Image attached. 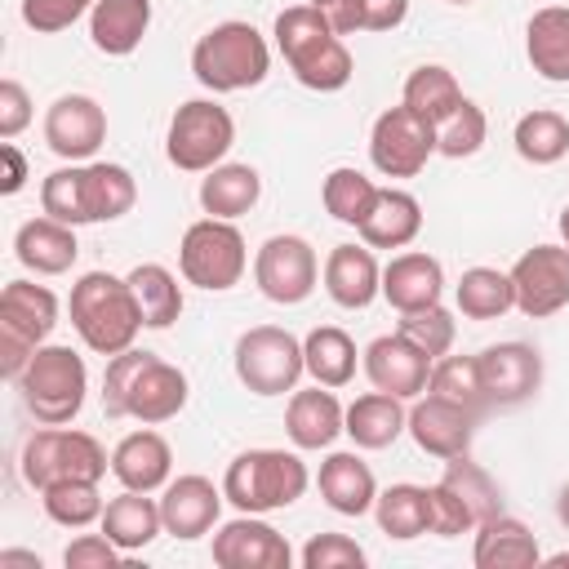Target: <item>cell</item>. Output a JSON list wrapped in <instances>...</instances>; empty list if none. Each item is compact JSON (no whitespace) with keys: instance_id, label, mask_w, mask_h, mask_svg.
I'll use <instances>...</instances> for the list:
<instances>
[{"instance_id":"f35d334b","label":"cell","mask_w":569,"mask_h":569,"mask_svg":"<svg viewBox=\"0 0 569 569\" xmlns=\"http://www.w3.org/2000/svg\"><path fill=\"white\" fill-rule=\"evenodd\" d=\"M129 284L138 293V307H142V320L147 329H169L178 316H182V284L169 267L160 262H138L129 271Z\"/></svg>"},{"instance_id":"d6a6232c","label":"cell","mask_w":569,"mask_h":569,"mask_svg":"<svg viewBox=\"0 0 569 569\" xmlns=\"http://www.w3.org/2000/svg\"><path fill=\"white\" fill-rule=\"evenodd\" d=\"M102 533L129 556V551H142V547H151L160 533H164V516H160V502L156 498H147V493H138V489H124V493H116V498H107V507H102Z\"/></svg>"},{"instance_id":"4dcf8cb0","label":"cell","mask_w":569,"mask_h":569,"mask_svg":"<svg viewBox=\"0 0 569 569\" xmlns=\"http://www.w3.org/2000/svg\"><path fill=\"white\" fill-rule=\"evenodd\" d=\"M151 27V0H98L89 9V40L107 58H129Z\"/></svg>"},{"instance_id":"6f0895ef","label":"cell","mask_w":569,"mask_h":569,"mask_svg":"<svg viewBox=\"0 0 569 569\" xmlns=\"http://www.w3.org/2000/svg\"><path fill=\"white\" fill-rule=\"evenodd\" d=\"M0 569H40V556H36V551H18V547H9V551H0Z\"/></svg>"},{"instance_id":"6da1fadb","label":"cell","mask_w":569,"mask_h":569,"mask_svg":"<svg viewBox=\"0 0 569 569\" xmlns=\"http://www.w3.org/2000/svg\"><path fill=\"white\" fill-rule=\"evenodd\" d=\"M133 204H138V182L124 164H111V160L62 164L40 182V209L67 227L116 222Z\"/></svg>"},{"instance_id":"11a10c76","label":"cell","mask_w":569,"mask_h":569,"mask_svg":"<svg viewBox=\"0 0 569 569\" xmlns=\"http://www.w3.org/2000/svg\"><path fill=\"white\" fill-rule=\"evenodd\" d=\"M365 4V31H396L409 18V0H360Z\"/></svg>"},{"instance_id":"60d3db41","label":"cell","mask_w":569,"mask_h":569,"mask_svg":"<svg viewBox=\"0 0 569 569\" xmlns=\"http://www.w3.org/2000/svg\"><path fill=\"white\" fill-rule=\"evenodd\" d=\"M440 485H445V489H453V493L462 498V507L471 511V520H476V525H485L489 516H498V511H502V489H498V480H493L480 462H471L467 453L445 458V476H440Z\"/></svg>"},{"instance_id":"ba28073f","label":"cell","mask_w":569,"mask_h":569,"mask_svg":"<svg viewBox=\"0 0 569 569\" xmlns=\"http://www.w3.org/2000/svg\"><path fill=\"white\" fill-rule=\"evenodd\" d=\"M244 267H249V249H244V236L231 218H200L182 231L178 271L187 284L209 289V293H227L240 284Z\"/></svg>"},{"instance_id":"8fae6325","label":"cell","mask_w":569,"mask_h":569,"mask_svg":"<svg viewBox=\"0 0 569 569\" xmlns=\"http://www.w3.org/2000/svg\"><path fill=\"white\" fill-rule=\"evenodd\" d=\"M231 365H236V378L253 396H284L307 373L302 342L289 329H280V325H253V329H244L236 338Z\"/></svg>"},{"instance_id":"680465c9","label":"cell","mask_w":569,"mask_h":569,"mask_svg":"<svg viewBox=\"0 0 569 569\" xmlns=\"http://www.w3.org/2000/svg\"><path fill=\"white\" fill-rule=\"evenodd\" d=\"M556 516H560V525L569 529V485L560 489V498H556Z\"/></svg>"},{"instance_id":"30bf717a","label":"cell","mask_w":569,"mask_h":569,"mask_svg":"<svg viewBox=\"0 0 569 569\" xmlns=\"http://www.w3.org/2000/svg\"><path fill=\"white\" fill-rule=\"evenodd\" d=\"M236 142V120L222 102L213 98H191L173 111L169 133H164V156L182 173H209L213 164L227 160Z\"/></svg>"},{"instance_id":"8d00e7d4","label":"cell","mask_w":569,"mask_h":569,"mask_svg":"<svg viewBox=\"0 0 569 569\" xmlns=\"http://www.w3.org/2000/svg\"><path fill=\"white\" fill-rule=\"evenodd\" d=\"M453 302L467 320H498L516 307V289H511V271L498 267H467L462 280L453 284Z\"/></svg>"},{"instance_id":"8992f818","label":"cell","mask_w":569,"mask_h":569,"mask_svg":"<svg viewBox=\"0 0 569 569\" xmlns=\"http://www.w3.org/2000/svg\"><path fill=\"white\" fill-rule=\"evenodd\" d=\"M13 387L22 391V405L40 427H67L84 409L89 369H84L80 351L62 347V342H44V347H36V356L27 360V369Z\"/></svg>"},{"instance_id":"83f0119b","label":"cell","mask_w":569,"mask_h":569,"mask_svg":"<svg viewBox=\"0 0 569 569\" xmlns=\"http://www.w3.org/2000/svg\"><path fill=\"white\" fill-rule=\"evenodd\" d=\"M440 293H445V267H440V258H431V253H422V249L396 253V258L382 267V298H387L396 311L431 307V302H440Z\"/></svg>"},{"instance_id":"4316f807","label":"cell","mask_w":569,"mask_h":569,"mask_svg":"<svg viewBox=\"0 0 569 569\" xmlns=\"http://www.w3.org/2000/svg\"><path fill=\"white\" fill-rule=\"evenodd\" d=\"M13 253H18V262H22L27 271H36V276H62V271H71V262H76V253H80V240H76V227H67V222L40 213V218H27V222L18 227Z\"/></svg>"},{"instance_id":"2e32d148","label":"cell","mask_w":569,"mask_h":569,"mask_svg":"<svg viewBox=\"0 0 569 569\" xmlns=\"http://www.w3.org/2000/svg\"><path fill=\"white\" fill-rule=\"evenodd\" d=\"M44 142L67 164H84L107 142V111L89 93H62L44 111Z\"/></svg>"},{"instance_id":"f546056e","label":"cell","mask_w":569,"mask_h":569,"mask_svg":"<svg viewBox=\"0 0 569 569\" xmlns=\"http://www.w3.org/2000/svg\"><path fill=\"white\" fill-rule=\"evenodd\" d=\"M347 436L356 440V449H387L409 431V409L400 396L391 391H365L347 405Z\"/></svg>"},{"instance_id":"ffe728a7","label":"cell","mask_w":569,"mask_h":569,"mask_svg":"<svg viewBox=\"0 0 569 569\" xmlns=\"http://www.w3.org/2000/svg\"><path fill=\"white\" fill-rule=\"evenodd\" d=\"M476 413L436 396V391H422L413 405H409V436L422 453L431 458H458L471 449V436H476Z\"/></svg>"},{"instance_id":"52a82bcc","label":"cell","mask_w":569,"mask_h":569,"mask_svg":"<svg viewBox=\"0 0 569 569\" xmlns=\"http://www.w3.org/2000/svg\"><path fill=\"white\" fill-rule=\"evenodd\" d=\"M58 325V293L31 280H9L0 289V373L9 382L22 378L36 347L49 342Z\"/></svg>"},{"instance_id":"484cf974","label":"cell","mask_w":569,"mask_h":569,"mask_svg":"<svg viewBox=\"0 0 569 569\" xmlns=\"http://www.w3.org/2000/svg\"><path fill=\"white\" fill-rule=\"evenodd\" d=\"M316 485H320L325 507L338 511V516H365V511H373V502H378V480H373L369 462H365L360 453H351V449L329 453V458L320 462Z\"/></svg>"},{"instance_id":"7402d4cb","label":"cell","mask_w":569,"mask_h":569,"mask_svg":"<svg viewBox=\"0 0 569 569\" xmlns=\"http://www.w3.org/2000/svg\"><path fill=\"white\" fill-rule=\"evenodd\" d=\"M347 409L333 396V387H293L289 405H284V436L293 440V449H329L347 427Z\"/></svg>"},{"instance_id":"b9f144b4","label":"cell","mask_w":569,"mask_h":569,"mask_svg":"<svg viewBox=\"0 0 569 569\" xmlns=\"http://www.w3.org/2000/svg\"><path fill=\"white\" fill-rule=\"evenodd\" d=\"M320 200H325V213H329V218H338V222H347V227H360V222L369 218L373 200H378V182L365 178V173L351 169V164H338V169H329V178H325V187H320Z\"/></svg>"},{"instance_id":"d590c367","label":"cell","mask_w":569,"mask_h":569,"mask_svg":"<svg viewBox=\"0 0 569 569\" xmlns=\"http://www.w3.org/2000/svg\"><path fill=\"white\" fill-rule=\"evenodd\" d=\"M302 356H307V373H311L320 387H333V391L356 378V360H360L351 333L338 329V325L311 329V333L302 338Z\"/></svg>"},{"instance_id":"c3c4849f","label":"cell","mask_w":569,"mask_h":569,"mask_svg":"<svg viewBox=\"0 0 569 569\" xmlns=\"http://www.w3.org/2000/svg\"><path fill=\"white\" fill-rule=\"evenodd\" d=\"M98 0H22V22L40 36H58L67 27H76Z\"/></svg>"},{"instance_id":"4fadbf2b","label":"cell","mask_w":569,"mask_h":569,"mask_svg":"<svg viewBox=\"0 0 569 569\" xmlns=\"http://www.w3.org/2000/svg\"><path fill=\"white\" fill-rule=\"evenodd\" d=\"M320 280V258L302 236H267L253 253V284L276 307H298Z\"/></svg>"},{"instance_id":"e575fe53","label":"cell","mask_w":569,"mask_h":569,"mask_svg":"<svg viewBox=\"0 0 569 569\" xmlns=\"http://www.w3.org/2000/svg\"><path fill=\"white\" fill-rule=\"evenodd\" d=\"M400 102L413 107L422 120L440 124V120H449V116L462 107V84H458V76H453L449 67H440V62H422V67H413V71L405 76Z\"/></svg>"},{"instance_id":"44dd1931","label":"cell","mask_w":569,"mask_h":569,"mask_svg":"<svg viewBox=\"0 0 569 569\" xmlns=\"http://www.w3.org/2000/svg\"><path fill=\"white\" fill-rule=\"evenodd\" d=\"M222 502H227V493H222V485H213L209 476H196V471H191V476L169 480L164 493H160L164 533H173V538H182V542L204 538V533L218 525Z\"/></svg>"},{"instance_id":"f907efd6","label":"cell","mask_w":569,"mask_h":569,"mask_svg":"<svg viewBox=\"0 0 569 569\" xmlns=\"http://www.w3.org/2000/svg\"><path fill=\"white\" fill-rule=\"evenodd\" d=\"M120 556H124V551H120L107 533H80V538L67 542L62 565H67V569H116Z\"/></svg>"},{"instance_id":"5bb4252c","label":"cell","mask_w":569,"mask_h":569,"mask_svg":"<svg viewBox=\"0 0 569 569\" xmlns=\"http://www.w3.org/2000/svg\"><path fill=\"white\" fill-rule=\"evenodd\" d=\"M516 311L529 320H547L569 307V249L565 244H533L511 262Z\"/></svg>"},{"instance_id":"f1b7e54d","label":"cell","mask_w":569,"mask_h":569,"mask_svg":"<svg viewBox=\"0 0 569 569\" xmlns=\"http://www.w3.org/2000/svg\"><path fill=\"white\" fill-rule=\"evenodd\" d=\"M360 240L369 249H405L418 240L422 231V204L413 191H400V187H378V200L369 209V218L356 227Z\"/></svg>"},{"instance_id":"f6af8a7d","label":"cell","mask_w":569,"mask_h":569,"mask_svg":"<svg viewBox=\"0 0 569 569\" xmlns=\"http://www.w3.org/2000/svg\"><path fill=\"white\" fill-rule=\"evenodd\" d=\"M485 138H489V120H485V111H480L471 98H462V107H458L449 120L436 124V156L467 160V156H476V151L485 147Z\"/></svg>"},{"instance_id":"603a6c76","label":"cell","mask_w":569,"mask_h":569,"mask_svg":"<svg viewBox=\"0 0 569 569\" xmlns=\"http://www.w3.org/2000/svg\"><path fill=\"white\" fill-rule=\"evenodd\" d=\"M320 280L325 293L347 311H360L382 293V267L369 244H333L320 267Z\"/></svg>"},{"instance_id":"f5cc1de1","label":"cell","mask_w":569,"mask_h":569,"mask_svg":"<svg viewBox=\"0 0 569 569\" xmlns=\"http://www.w3.org/2000/svg\"><path fill=\"white\" fill-rule=\"evenodd\" d=\"M31 124V93L18 80H0V138L13 142Z\"/></svg>"},{"instance_id":"ab89813d","label":"cell","mask_w":569,"mask_h":569,"mask_svg":"<svg viewBox=\"0 0 569 569\" xmlns=\"http://www.w3.org/2000/svg\"><path fill=\"white\" fill-rule=\"evenodd\" d=\"M511 142H516L520 160H529V164H556V160H565V151H569V120H565L560 111H551V107L525 111V116L516 120Z\"/></svg>"},{"instance_id":"1f68e13d","label":"cell","mask_w":569,"mask_h":569,"mask_svg":"<svg viewBox=\"0 0 569 569\" xmlns=\"http://www.w3.org/2000/svg\"><path fill=\"white\" fill-rule=\"evenodd\" d=\"M525 58L542 80L569 84V4L533 9L525 27Z\"/></svg>"},{"instance_id":"6125c7cd","label":"cell","mask_w":569,"mask_h":569,"mask_svg":"<svg viewBox=\"0 0 569 569\" xmlns=\"http://www.w3.org/2000/svg\"><path fill=\"white\" fill-rule=\"evenodd\" d=\"M445 4H471V0H445Z\"/></svg>"},{"instance_id":"9a60e30c","label":"cell","mask_w":569,"mask_h":569,"mask_svg":"<svg viewBox=\"0 0 569 569\" xmlns=\"http://www.w3.org/2000/svg\"><path fill=\"white\" fill-rule=\"evenodd\" d=\"M187 396H191L187 373L178 365L160 360L156 351H142V360L133 365L129 387H124V418H138L142 427H160L187 409Z\"/></svg>"},{"instance_id":"cb8c5ba5","label":"cell","mask_w":569,"mask_h":569,"mask_svg":"<svg viewBox=\"0 0 569 569\" xmlns=\"http://www.w3.org/2000/svg\"><path fill=\"white\" fill-rule=\"evenodd\" d=\"M169 471H173V449L160 431L142 427V431H129L116 449H111V476L124 485V489H138V493H156L169 485Z\"/></svg>"},{"instance_id":"681fc988","label":"cell","mask_w":569,"mask_h":569,"mask_svg":"<svg viewBox=\"0 0 569 569\" xmlns=\"http://www.w3.org/2000/svg\"><path fill=\"white\" fill-rule=\"evenodd\" d=\"M427 493H431V533H436V538L476 533V520H471V511L462 507V498H458L453 489H445V485L436 480V485H427Z\"/></svg>"},{"instance_id":"836d02e7","label":"cell","mask_w":569,"mask_h":569,"mask_svg":"<svg viewBox=\"0 0 569 569\" xmlns=\"http://www.w3.org/2000/svg\"><path fill=\"white\" fill-rule=\"evenodd\" d=\"M262 196V178L253 164H236V160H222L213 164L204 178H200V209L209 218H240L258 204Z\"/></svg>"},{"instance_id":"5b68a950","label":"cell","mask_w":569,"mask_h":569,"mask_svg":"<svg viewBox=\"0 0 569 569\" xmlns=\"http://www.w3.org/2000/svg\"><path fill=\"white\" fill-rule=\"evenodd\" d=\"M191 71L209 93H240L267 80L271 71V49L267 36L253 22L227 18L218 27H209L196 49H191Z\"/></svg>"},{"instance_id":"ac0fdd59","label":"cell","mask_w":569,"mask_h":569,"mask_svg":"<svg viewBox=\"0 0 569 569\" xmlns=\"http://www.w3.org/2000/svg\"><path fill=\"white\" fill-rule=\"evenodd\" d=\"M489 409H516L542 387V356L529 342H493L476 356Z\"/></svg>"},{"instance_id":"7bdbcfd3","label":"cell","mask_w":569,"mask_h":569,"mask_svg":"<svg viewBox=\"0 0 569 569\" xmlns=\"http://www.w3.org/2000/svg\"><path fill=\"white\" fill-rule=\"evenodd\" d=\"M427 391L471 409L476 418L489 413V396H485V382H480V365L476 356H440L431 365V378H427Z\"/></svg>"},{"instance_id":"db71d44e","label":"cell","mask_w":569,"mask_h":569,"mask_svg":"<svg viewBox=\"0 0 569 569\" xmlns=\"http://www.w3.org/2000/svg\"><path fill=\"white\" fill-rule=\"evenodd\" d=\"M320 9V18L338 31V36H356L365 31V4L360 0H311Z\"/></svg>"},{"instance_id":"277c9868","label":"cell","mask_w":569,"mask_h":569,"mask_svg":"<svg viewBox=\"0 0 569 569\" xmlns=\"http://www.w3.org/2000/svg\"><path fill=\"white\" fill-rule=\"evenodd\" d=\"M311 485L307 462L293 449H244L222 471V493L236 511L267 516L293 507Z\"/></svg>"},{"instance_id":"7a4b0ae2","label":"cell","mask_w":569,"mask_h":569,"mask_svg":"<svg viewBox=\"0 0 569 569\" xmlns=\"http://www.w3.org/2000/svg\"><path fill=\"white\" fill-rule=\"evenodd\" d=\"M67 311H71V329L80 333V342L107 360L129 351L138 333L147 329L129 276H111V271H84L71 284Z\"/></svg>"},{"instance_id":"7c38bea8","label":"cell","mask_w":569,"mask_h":569,"mask_svg":"<svg viewBox=\"0 0 569 569\" xmlns=\"http://www.w3.org/2000/svg\"><path fill=\"white\" fill-rule=\"evenodd\" d=\"M436 156V124L413 107H387L369 129V160L382 178H418Z\"/></svg>"},{"instance_id":"94428289","label":"cell","mask_w":569,"mask_h":569,"mask_svg":"<svg viewBox=\"0 0 569 569\" xmlns=\"http://www.w3.org/2000/svg\"><path fill=\"white\" fill-rule=\"evenodd\" d=\"M560 244H565V249H569V204H565V209H560Z\"/></svg>"},{"instance_id":"d6986e66","label":"cell","mask_w":569,"mask_h":569,"mask_svg":"<svg viewBox=\"0 0 569 569\" xmlns=\"http://www.w3.org/2000/svg\"><path fill=\"white\" fill-rule=\"evenodd\" d=\"M360 365H365V378L378 387V391H391L400 400H418L427 391V378H431V356L422 347H413L400 329L396 333H382L373 338L365 351H360Z\"/></svg>"},{"instance_id":"91938a15","label":"cell","mask_w":569,"mask_h":569,"mask_svg":"<svg viewBox=\"0 0 569 569\" xmlns=\"http://www.w3.org/2000/svg\"><path fill=\"white\" fill-rule=\"evenodd\" d=\"M542 565H551V569H569V551H556V556H542Z\"/></svg>"},{"instance_id":"9c48e42d","label":"cell","mask_w":569,"mask_h":569,"mask_svg":"<svg viewBox=\"0 0 569 569\" xmlns=\"http://www.w3.org/2000/svg\"><path fill=\"white\" fill-rule=\"evenodd\" d=\"M107 471V449L76 427H40L22 445V480L31 489H49L58 480H102Z\"/></svg>"},{"instance_id":"7dc6e473","label":"cell","mask_w":569,"mask_h":569,"mask_svg":"<svg viewBox=\"0 0 569 569\" xmlns=\"http://www.w3.org/2000/svg\"><path fill=\"white\" fill-rule=\"evenodd\" d=\"M298 560H302V569H360L369 556L347 533H311L307 547L298 551Z\"/></svg>"},{"instance_id":"3957f363","label":"cell","mask_w":569,"mask_h":569,"mask_svg":"<svg viewBox=\"0 0 569 569\" xmlns=\"http://www.w3.org/2000/svg\"><path fill=\"white\" fill-rule=\"evenodd\" d=\"M276 49L284 53L293 80L302 89H316V93H338L351 84V49L342 44V36L320 18L316 4H289L276 13Z\"/></svg>"},{"instance_id":"d4e9b609","label":"cell","mask_w":569,"mask_h":569,"mask_svg":"<svg viewBox=\"0 0 569 569\" xmlns=\"http://www.w3.org/2000/svg\"><path fill=\"white\" fill-rule=\"evenodd\" d=\"M471 565L476 569H533V565H542V547L525 520L498 511L485 525H476Z\"/></svg>"},{"instance_id":"9f6ffc18","label":"cell","mask_w":569,"mask_h":569,"mask_svg":"<svg viewBox=\"0 0 569 569\" xmlns=\"http://www.w3.org/2000/svg\"><path fill=\"white\" fill-rule=\"evenodd\" d=\"M0 156H4V182H0V191L4 196H18L22 182H27V160H22V151L13 142H0Z\"/></svg>"},{"instance_id":"bcb514c9","label":"cell","mask_w":569,"mask_h":569,"mask_svg":"<svg viewBox=\"0 0 569 569\" xmlns=\"http://www.w3.org/2000/svg\"><path fill=\"white\" fill-rule=\"evenodd\" d=\"M396 329H400V333H405L413 347H422L431 360L449 356V347H453V333H458L453 316H449L440 302H431V307H418V311H400Z\"/></svg>"},{"instance_id":"e0dca14e","label":"cell","mask_w":569,"mask_h":569,"mask_svg":"<svg viewBox=\"0 0 569 569\" xmlns=\"http://www.w3.org/2000/svg\"><path fill=\"white\" fill-rule=\"evenodd\" d=\"M209 551H213V565H222V569H289L293 565L289 538L276 525H267L262 516H249V511L218 525Z\"/></svg>"},{"instance_id":"74e56055","label":"cell","mask_w":569,"mask_h":569,"mask_svg":"<svg viewBox=\"0 0 569 569\" xmlns=\"http://www.w3.org/2000/svg\"><path fill=\"white\" fill-rule=\"evenodd\" d=\"M378 529L396 542H409L418 533H431V493L427 485H391L373 502Z\"/></svg>"},{"instance_id":"ee69618b","label":"cell","mask_w":569,"mask_h":569,"mask_svg":"<svg viewBox=\"0 0 569 569\" xmlns=\"http://www.w3.org/2000/svg\"><path fill=\"white\" fill-rule=\"evenodd\" d=\"M40 502H44V516L62 529H84L93 520H102V493H98V480H58L49 489H40Z\"/></svg>"},{"instance_id":"816d5d0a","label":"cell","mask_w":569,"mask_h":569,"mask_svg":"<svg viewBox=\"0 0 569 569\" xmlns=\"http://www.w3.org/2000/svg\"><path fill=\"white\" fill-rule=\"evenodd\" d=\"M138 360H142L138 347H129V351L107 360V373H102V413L107 418H124V387H129V373H133Z\"/></svg>"}]
</instances>
